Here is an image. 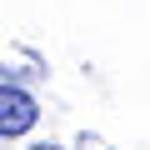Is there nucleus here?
Returning a JSON list of instances; mask_svg holds the SVG:
<instances>
[{
  "label": "nucleus",
  "mask_w": 150,
  "mask_h": 150,
  "mask_svg": "<svg viewBox=\"0 0 150 150\" xmlns=\"http://www.w3.org/2000/svg\"><path fill=\"white\" fill-rule=\"evenodd\" d=\"M40 120V105L20 90V85H0V135H25L30 125Z\"/></svg>",
  "instance_id": "obj_1"
},
{
  "label": "nucleus",
  "mask_w": 150,
  "mask_h": 150,
  "mask_svg": "<svg viewBox=\"0 0 150 150\" xmlns=\"http://www.w3.org/2000/svg\"><path fill=\"white\" fill-rule=\"evenodd\" d=\"M30 150H60V145H30Z\"/></svg>",
  "instance_id": "obj_2"
}]
</instances>
